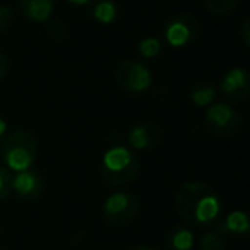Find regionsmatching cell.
Wrapping results in <instances>:
<instances>
[{"label": "cell", "mask_w": 250, "mask_h": 250, "mask_svg": "<svg viewBox=\"0 0 250 250\" xmlns=\"http://www.w3.org/2000/svg\"><path fill=\"white\" fill-rule=\"evenodd\" d=\"M175 211L187 226L209 228L221 218V199L209 184L190 180L177 190Z\"/></svg>", "instance_id": "6da1fadb"}, {"label": "cell", "mask_w": 250, "mask_h": 250, "mask_svg": "<svg viewBox=\"0 0 250 250\" xmlns=\"http://www.w3.org/2000/svg\"><path fill=\"white\" fill-rule=\"evenodd\" d=\"M141 163L137 154L125 146H113L103 154L100 177L106 187H125L139 175Z\"/></svg>", "instance_id": "7a4b0ae2"}, {"label": "cell", "mask_w": 250, "mask_h": 250, "mask_svg": "<svg viewBox=\"0 0 250 250\" xmlns=\"http://www.w3.org/2000/svg\"><path fill=\"white\" fill-rule=\"evenodd\" d=\"M2 158L11 170L22 171L35 165L38 158L36 137L28 130H14L2 144Z\"/></svg>", "instance_id": "3957f363"}, {"label": "cell", "mask_w": 250, "mask_h": 250, "mask_svg": "<svg viewBox=\"0 0 250 250\" xmlns=\"http://www.w3.org/2000/svg\"><path fill=\"white\" fill-rule=\"evenodd\" d=\"M141 199L130 192H117L111 194L103 204V219L108 226L120 228L127 226L139 216Z\"/></svg>", "instance_id": "277c9868"}, {"label": "cell", "mask_w": 250, "mask_h": 250, "mask_svg": "<svg viewBox=\"0 0 250 250\" xmlns=\"http://www.w3.org/2000/svg\"><path fill=\"white\" fill-rule=\"evenodd\" d=\"M204 125L211 136L231 137L243 127V117L240 111L226 103H216L208 108L204 115Z\"/></svg>", "instance_id": "5b68a950"}, {"label": "cell", "mask_w": 250, "mask_h": 250, "mask_svg": "<svg viewBox=\"0 0 250 250\" xmlns=\"http://www.w3.org/2000/svg\"><path fill=\"white\" fill-rule=\"evenodd\" d=\"M115 81L122 91L132 96H139L151 87L153 76L149 69L137 60H120L115 69Z\"/></svg>", "instance_id": "8992f818"}, {"label": "cell", "mask_w": 250, "mask_h": 250, "mask_svg": "<svg viewBox=\"0 0 250 250\" xmlns=\"http://www.w3.org/2000/svg\"><path fill=\"white\" fill-rule=\"evenodd\" d=\"M199 19L194 14H175L165 24V40L175 48L188 46L197 40L199 36Z\"/></svg>", "instance_id": "52a82bcc"}, {"label": "cell", "mask_w": 250, "mask_h": 250, "mask_svg": "<svg viewBox=\"0 0 250 250\" xmlns=\"http://www.w3.org/2000/svg\"><path fill=\"white\" fill-rule=\"evenodd\" d=\"M45 190V180L36 170H22L12 177V192L24 202H35Z\"/></svg>", "instance_id": "ba28073f"}, {"label": "cell", "mask_w": 250, "mask_h": 250, "mask_svg": "<svg viewBox=\"0 0 250 250\" xmlns=\"http://www.w3.org/2000/svg\"><path fill=\"white\" fill-rule=\"evenodd\" d=\"M221 91L228 100L235 103L247 101L250 94V74L243 67H233L223 76Z\"/></svg>", "instance_id": "9c48e42d"}, {"label": "cell", "mask_w": 250, "mask_h": 250, "mask_svg": "<svg viewBox=\"0 0 250 250\" xmlns=\"http://www.w3.org/2000/svg\"><path fill=\"white\" fill-rule=\"evenodd\" d=\"M163 132L153 122H141L129 130V144L134 151H151L161 144Z\"/></svg>", "instance_id": "30bf717a"}, {"label": "cell", "mask_w": 250, "mask_h": 250, "mask_svg": "<svg viewBox=\"0 0 250 250\" xmlns=\"http://www.w3.org/2000/svg\"><path fill=\"white\" fill-rule=\"evenodd\" d=\"M19 11L33 22H45L53 12V0H18Z\"/></svg>", "instance_id": "8fae6325"}, {"label": "cell", "mask_w": 250, "mask_h": 250, "mask_svg": "<svg viewBox=\"0 0 250 250\" xmlns=\"http://www.w3.org/2000/svg\"><path fill=\"white\" fill-rule=\"evenodd\" d=\"M194 233L185 225H177L167 233L165 247L167 250H192L194 249Z\"/></svg>", "instance_id": "7c38bea8"}, {"label": "cell", "mask_w": 250, "mask_h": 250, "mask_svg": "<svg viewBox=\"0 0 250 250\" xmlns=\"http://www.w3.org/2000/svg\"><path fill=\"white\" fill-rule=\"evenodd\" d=\"M219 223H221L226 236L245 238L250 231L249 216H247L243 211H231L229 214H226L225 218H219Z\"/></svg>", "instance_id": "4fadbf2b"}, {"label": "cell", "mask_w": 250, "mask_h": 250, "mask_svg": "<svg viewBox=\"0 0 250 250\" xmlns=\"http://www.w3.org/2000/svg\"><path fill=\"white\" fill-rule=\"evenodd\" d=\"M225 249H226V233L218 219L201 236V240H199V250H225Z\"/></svg>", "instance_id": "5bb4252c"}, {"label": "cell", "mask_w": 250, "mask_h": 250, "mask_svg": "<svg viewBox=\"0 0 250 250\" xmlns=\"http://www.w3.org/2000/svg\"><path fill=\"white\" fill-rule=\"evenodd\" d=\"M214 98H216V89L208 81H202V83H197L192 86L190 101L195 106H201V108L209 106V104L214 101Z\"/></svg>", "instance_id": "9a60e30c"}, {"label": "cell", "mask_w": 250, "mask_h": 250, "mask_svg": "<svg viewBox=\"0 0 250 250\" xmlns=\"http://www.w3.org/2000/svg\"><path fill=\"white\" fill-rule=\"evenodd\" d=\"M117 5L111 2V0H100L93 9V16L98 22L101 24H110L117 19Z\"/></svg>", "instance_id": "2e32d148"}, {"label": "cell", "mask_w": 250, "mask_h": 250, "mask_svg": "<svg viewBox=\"0 0 250 250\" xmlns=\"http://www.w3.org/2000/svg\"><path fill=\"white\" fill-rule=\"evenodd\" d=\"M204 4L214 16H229L236 11L240 0H204Z\"/></svg>", "instance_id": "e0dca14e"}, {"label": "cell", "mask_w": 250, "mask_h": 250, "mask_svg": "<svg viewBox=\"0 0 250 250\" xmlns=\"http://www.w3.org/2000/svg\"><path fill=\"white\" fill-rule=\"evenodd\" d=\"M139 52H141V55L146 57V59H154V57L160 55L161 43L158 42L156 38H153V36L144 38L143 42L139 43Z\"/></svg>", "instance_id": "ac0fdd59"}, {"label": "cell", "mask_w": 250, "mask_h": 250, "mask_svg": "<svg viewBox=\"0 0 250 250\" xmlns=\"http://www.w3.org/2000/svg\"><path fill=\"white\" fill-rule=\"evenodd\" d=\"M46 35L55 42H63L69 36V28L63 21H52L46 26Z\"/></svg>", "instance_id": "d6986e66"}, {"label": "cell", "mask_w": 250, "mask_h": 250, "mask_svg": "<svg viewBox=\"0 0 250 250\" xmlns=\"http://www.w3.org/2000/svg\"><path fill=\"white\" fill-rule=\"evenodd\" d=\"M12 194V175L0 165V202H4Z\"/></svg>", "instance_id": "ffe728a7"}, {"label": "cell", "mask_w": 250, "mask_h": 250, "mask_svg": "<svg viewBox=\"0 0 250 250\" xmlns=\"http://www.w3.org/2000/svg\"><path fill=\"white\" fill-rule=\"evenodd\" d=\"M14 21V11L9 5H0V36L5 35Z\"/></svg>", "instance_id": "44dd1931"}, {"label": "cell", "mask_w": 250, "mask_h": 250, "mask_svg": "<svg viewBox=\"0 0 250 250\" xmlns=\"http://www.w3.org/2000/svg\"><path fill=\"white\" fill-rule=\"evenodd\" d=\"M240 40H242L243 46L249 48L250 46V21L249 19H245V21L242 22V28H240Z\"/></svg>", "instance_id": "7402d4cb"}, {"label": "cell", "mask_w": 250, "mask_h": 250, "mask_svg": "<svg viewBox=\"0 0 250 250\" xmlns=\"http://www.w3.org/2000/svg\"><path fill=\"white\" fill-rule=\"evenodd\" d=\"M9 74V59L2 50H0V79H4Z\"/></svg>", "instance_id": "603a6c76"}, {"label": "cell", "mask_w": 250, "mask_h": 250, "mask_svg": "<svg viewBox=\"0 0 250 250\" xmlns=\"http://www.w3.org/2000/svg\"><path fill=\"white\" fill-rule=\"evenodd\" d=\"M127 250H158V249H154V247H147V245H134Z\"/></svg>", "instance_id": "cb8c5ba5"}, {"label": "cell", "mask_w": 250, "mask_h": 250, "mask_svg": "<svg viewBox=\"0 0 250 250\" xmlns=\"http://www.w3.org/2000/svg\"><path fill=\"white\" fill-rule=\"evenodd\" d=\"M5 129H7V124H5L4 118H0V141H2V137H4Z\"/></svg>", "instance_id": "d4e9b609"}, {"label": "cell", "mask_w": 250, "mask_h": 250, "mask_svg": "<svg viewBox=\"0 0 250 250\" xmlns=\"http://www.w3.org/2000/svg\"><path fill=\"white\" fill-rule=\"evenodd\" d=\"M69 2L74 5H86V4H89V2H93V0H69Z\"/></svg>", "instance_id": "484cf974"}, {"label": "cell", "mask_w": 250, "mask_h": 250, "mask_svg": "<svg viewBox=\"0 0 250 250\" xmlns=\"http://www.w3.org/2000/svg\"><path fill=\"white\" fill-rule=\"evenodd\" d=\"M0 236H2V225H0Z\"/></svg>", "instance_id": "4316f807"}]
</instances>
